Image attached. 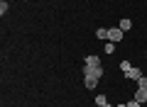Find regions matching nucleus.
Masks as SVG:
<instances>
[{
	"mask_svg": "<svg viewBox=\"0 0 147 107\" xmlns=\"http://www.w3.org/2000/svg\"><path fill=\"white\" fill-rule=\"evenodd\" d=\"M105 102H108V97H105V95H96V105H98V107H103Z\"/></svg>",
	"mask_w": 147,
	"mask_h": 107,
	"instance_id": "obj_8",
	"label": "nucleus"
},
{
	"mask_svg": "<svg viewBox=\"0 0 147 107\" xmlns=\"http://www.w3.org/2000/svg\"><path fill=\"white\" fill-rule=\"evenodd\" d=\"M5 12H7V3L3 0V3H0V15H5Z\"/></svg>",
	"mask_w": 147,
	"mask_h": 107,
	"instance_id": "obj_13",
	"label": "nucleus"
},
{
	"mask_svg": "<svg viewBox=\"0 0 147 107\" xmlns=\"http://www.w3.org/2000/svg\"><path fill=\"white\" fill-rule=\"evenodd\" d=\"M118 27H120L123 32H127V29L132 27V20H127V17H123V20H120V25H118Z\"/></svg>",
	"mask_w": 147,
	"mask_h": 107,
	"instance_id": "obj_6",
	"label": "nucleus"
},
{
	"mask_svg": "<svg viewBox=\"0 0 147 107\" xmlns=\"http://www.w3.org/2000/svg\"><path fill=\"white\" fill-rule=\"evenodd\" d=\"M108 41H113V44L123 41V29H120V27H113V29H108Z\"/></svg>",
	"mask_w": 147,
	"mask_h": 107,
	"instance_id": "obj_2",
	"label": "nucleus"
},
{
	"mask_svg": "<svg viewBox=\"0 0 147 107\" xmlns=\"http://www.w3.org/2000/svg\"><path fill=\"white\" fill-rule=\"evenodd\" d=\"M135 100L140 102V105L147 102V88H137V90H135Z\"/></svg>",
	"mask_w": 147,
	"mask_h": 107,
	"instance_id": "obj_4",
	"label": "nucleus"
},
{
	"mask_svg": "<svg viewBox=\"0 0 147 107\" xmlns=\"http://www.w3.org/2000/svg\"><path fill=\"white\" fill-rule=\"evenodd\" d=\"M96 37H98L100 41H108V29H103V27H100V29H96Z\"/></svg>",
	"mask_w": 147,
	"mask_h": 107,
	"instance_id": "obj_7",
	"label": "nucleus"
},
{
	"mask_svg": "<svg viewBox=\"0 0 147 107\" xmlns=\"http://www.w3.org/2000/svg\"><path fill=\"white\" fill-rule=\"evenodd\" d=\"M130 68H132V66H130V61H123V63H120V71H123V73H127Z\"/></svg>",
	"mask_w": 147,
	"mask_h": 107,
	"instance_id": "obj_10",
	"label": "nucleus"
},
{
	"mask_svg": "<svg viewBox=\"0 0 147 107\" xmlns=\"http://www.w3.org/2000/svg\"><path fill=\"white\" fill-rule=\"evenodd\" d=\"M113 51H115V44H113V41H108V44H105V54H113Z\"/></svg>",
	"mask_w": 147,
	"mask_h": 107,
	"instance_id": "obj_11",
	"label": "nucleus"
},
{
	"mask_svg": "<svg viewBox=\"0 0 147 107\" xmlns=\"http://www.w3.org/2000/svg\"><path fill=\"white\" fill-rule=\"evenodd\" d=\"M103 107H113V105H108V102H105V105H103Z\"/></svg>",
	"mask_w": 147,
	"mask_h": 107,
	"instance_id": "obj_15",
	"label": "nucleus"
},
{
	"mask_svg": "<svg viewBox=\"0 0 147 107\" xmlns=\"http://www.w3.org/2000/svg\"><path fill=\"white\" fill-rule=\"evenodd\" d=\"M84 85L88 88V90H93V88L98 85V78H96V76H84Z\"/></svg>",
	"mask_w": 147,
	"mask_h": 107,
	"instance_id": "obj_3",
	"label": "nucleus"
},
{
	"mask_svg": "<svg viewBox=\"0 0 147 107\" xmlns=\"http://www.w3.org/2000/svg\"><path fill=\"white\" fill-rule=\"evenodd\" d=\"M84 76H96V78H103V63L96 54H88L84 61Z\"/></svg>",
	"mask_w": 147,
	"mask_h": 107,
	"instance_id": "obj_1",
	"label": "nucleus"
},
{
	"mask_svg": "<svg viewBox=\"0 0 147 107\" xmlns=\"http://www.w3.org/2000/svg\"><path fill=\"white\" fill-rule=\"evenodd\" d=\"M125 105H127V107H142V105H140V102H137V100H135V97H132V100H130V102H125Z\"/></svg>",
	"mask_w": 147,
	"mask_h": 107,
	"instance_id": "obj_12",
	"label": "nucleus"
},
{
	"mask_svg": "<svg viewBox=\"0 0 147 107\" xmlns=\"http://www.w3.org/2000/svg\"><path fill=\"white\" fill-rule=\"evenodd\" d=\"M125 76H127V78H130V80H137V78H140V76H145V73H142V68H135V66H132V68H130V71H127V73H125Z\"/></svg>",
	"mask_w": 147,
	"mask_h": 107,
	"instance_id": "obj_5",
	"label": "nucleus"
},
{
	"mask_svg": "<svg viewBox=\"0 0 147 107\" xmlns=\"http://www.w3.org/2000/svg\"><path fill=\"white\" fill-rule=\"evenodd\" d=\"M135 83H137V88H147V76H140Z\"/></svg>",
	"mask_w": 147,
	"mask_h": 107,
	"instance_id": "obj_9",
	"label": "nucleus"
},
{
	"mask_svg": "<svg viewBox=\"0 0 147 107\" xmlns=\"http://www.w3.org/2000/svg\"><path fill=\"white\" fill-rule=\"evenodd\" d=\"M115 107H127V105H125V102H120V105H115Z\"/></svg>",
	"mask_w": 147,
	"mask_h": 107,
	"instance_id": "obj_14",
	"label": "nucleus"
}]
</instances>
